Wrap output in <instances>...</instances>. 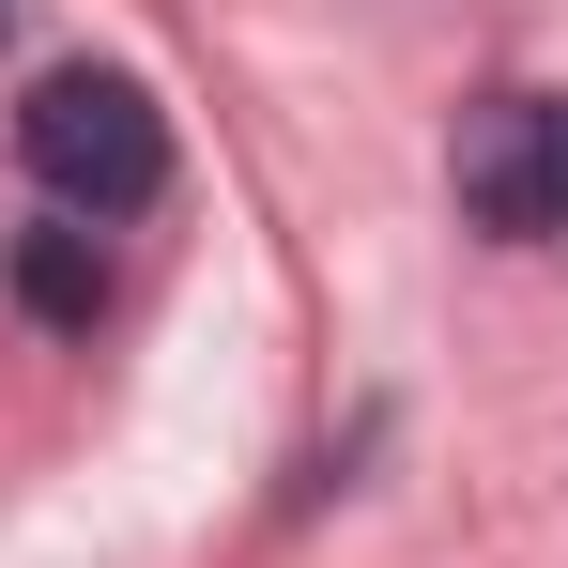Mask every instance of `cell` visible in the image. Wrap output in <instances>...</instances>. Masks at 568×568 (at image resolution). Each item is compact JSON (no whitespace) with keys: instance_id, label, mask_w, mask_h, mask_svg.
Instances as JSON below:
<instances>
[{"instance_id":"obj_3","label":"cell","mask_w":568,"mask_h":568,"mask_svg":"<svg viewBox=\"0 0 568 568\" xmlns=\"http://www.w3.org/2000/svg\"><path fill=\"white\" fill-rule=\"evenodd\" d=\"M16 307H31L47 338H93V307H108V246L78 231V215H47V231H16Z\"/></svg>"},{"instance_id":"obj_4","label":"cell","mask_w":568,"mask_h":568,"mask_svg":"<svg viewBox=\"0 0 568 568\" xmlns=\"http://www.w3.org/2000/svg\"><path fill=\"white\" fill-rule=\"evenodd\" d=\"M0 16H16V0H0Z\"/></svg>"},{"instance_id":"obj_1","label":"cell","mask_w":568,"mask_h":568,"mask_svg":"<svg viewBox=\"0 0 568 568\" xmlns=\"http://www.w3.org/2000/svg\"><path fill=\"white\" fill-rule=\"evenodd\" d=\"M16 154H31L47 215L108 231V215H154L170 200V108L139 93V78H108V62H62V78H31V108H16Z\"/></svg>"},{"instance_id":"obj_2","label":"cell","mask_w":568,"mask_h":568,"mask_svg":"<svg viewBox=\"0 0 568 568\" xmlns=\"http://www.w3.org/2000/svg\"><path fill=\"white\" fill-rule=\"evenodd\" d=\"M462 215L507 231V246L568 231V93H491L462 123Z\"/></svg>"}]
</instances>
